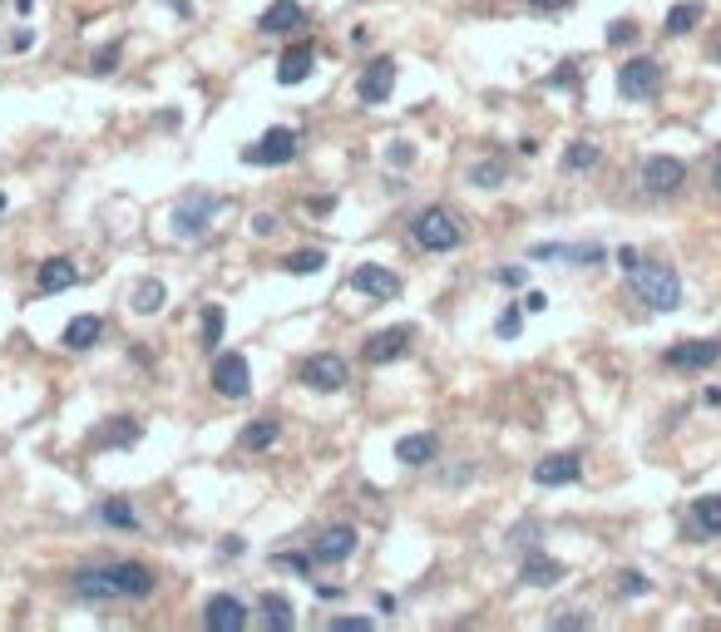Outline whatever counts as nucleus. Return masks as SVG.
Returning <instances> with one entry per match:
<instances>
[{
    "label": "nucleus",
    "mask_w": 721,
    "mask_h": 632,
    "mask_svg": "<svg viewBox=\"0 0 721 632\" xmlns=\"http://www.w3.org/2000/svg\"><path fill=\"white\" fill-rule=\"evenodd\" d=\"M687 529H692L697 539H717L721 534V494H702V499H692V509H687Z\"/></svg>",
    "instance_id": "obj_17"
},
{
    "label": "nucleus",
    "mask_w": 721,
    "mask_h": 632,
    "mask_svg": "<svg viewBox=\"0 0 721 632\" xmlns=\"http://www.w3.org/2000/svg\"><path fill=\"white\" fill-rule=\"evenodd\" d=\"M168 302V292H163V282H144L139 292H134V312L139 316H154Z\"/></svg>",
    "instance_id": "obj_30"
},
{
    "label": "nucleus",
    "mask_w": 721,
    "mask_h": 632,
    "mask_svg": "<svg viewBox=\"0 0 721 632\" xmlns=\"http://www.w3.org/2000/svg\"><path fill=\"white\" fill-rule=\"evenodd\" d=\"M262 618L277 623V628H292V623H297V613H292V603H287L282 593H267V598H262Z\"/></svg>",
    "instance_id": "obj_29"
},
{
    "label": "nucleus",
    "mask_w": 721,
    "mask_h": 632,
    "mask_svg": "<svg viewBox=\"0 0 721 632\" xmlns=\"http://www.w3.org/2000/svg\"><path fill=\"white\" fill-rule=\"evenodd\" d=\"M0 213H5V193H0Z\"/></svg>",
    "instance_id": "obj_50"
},
{
    "label": "nucleus",
    "mask_w": 721,
    "mask_h": 632,
    "mask_svg": "<svg viewBox=\"0 0 721 632\" xmlns=\"http://www.w3.org/2000/svg\"><path fill=\"white\" fill-rule=\"evenodd\" d=\"M391 163H396V168H410V163H415V149H410V144H396V149H391Z\"/></svg>",
    "instance_id": "obj_40"
},
{
    "label": "nucleus",
    "mask_w": 721,
    "mask_h": 632,
    "mask_svg": "<svg viewBox=\"0 0 721 632\" xmlns=\"http://www.w3.org/2000/svg\"><path fill=\"white\" fill-rule=\"evenodd\" d=\"M494 331H499L504 341H514V336L524 331V312H514V307H509V312H504L499 321H494Z\"/></svg>",
    "instance_id": "obj_33"
},
{
    "label": "nucleus",
    "mask_w": 721,
    "mask_h": 632,
    "mask_svg": "<svg viewBox=\"0 0 721 632\" xmlns=\"http://www.w3.org/2000/svg\"><path fill=\"white\" fill-rule=\"evenodd\" d=\"M662 361H667L672 371H707V366H717V361H721V336L677 341V346H667V351H662Z\"/></svg>",
    "instance_id": "obj_6"
},
{
    "label": "nucleus",
    "mask_w": 721,
    "mask_h": 632,
    "mask_svg": "<svg viewBox=\"0 0 721 632\" xmlns=\"http://www.w3.org/2000/svg\"><path fill=\"white\" fill-rule=\"evenodd\" d=\"M218 208H223V198H213V193H193V198H183V203L173 208V237H203Z\"/></svg>",
    "instance_id": "obj_4"
},
{
    "label": "nucleus",
    "mask_w": 721,
    "mask_h": 632,
    "mask_svg": "<svg viewBox=\"0 0 721 632\" xmlns=\"http://www.w3.org/2000/svg\"><path fill=\"white\" fill-rule=\"evenodd\" d=\"M549 84H554V89H573V84H578V65H573V60H568V65H559V70L549 75Z\"/></svg>",
    "instance_id": "obj_37"
},
{
    "label": "nucleus",
    "mask_w": 721,
    "mask_h": 632,
    "mask_svg": "<svg viewBox=\"0 0 721 632\" xmlns=\"http://www.w3.org/2000/svg\"><path fill=\"white\" fill-rule=\"evenodd\" d=\"M99 331H104V321H99L94 312H84L65 326V346H70V351H89V346L99 341Z\"/></svg>",
    "instance_id": "obj_22"
},
{
    "label": "nucleus",
    "mask_w": 721,
    "mask_h": 632,
    "mask_svg": "<svg viewBox=\"0 0 721 632\" xmlns=\"http://www.w3.org/2000/svg\"><path fill=\"white\" fill-rule=\"evenodd\" d=\"M346 361L336 356V351H321V356H312L307 366H302V381L312 386V391H341L346 386Z\"/></svg>",
    "instance_id": "obj_13"
},
{
    "label": "nucleus",
    "mask_w": 721,
    "mask_h": 632,
    "mask_svg": "<svg viewBox=\"0 0 721 632\" xmlns=\"http://www.w3.org/2000/svg\"><path fill=\"white\" fill-rule=\"evenodd\" d=\"M504 178V163H475L470 168V183H480V188H494Z\"/></svg>",
    "instance_id": "obj_32"
},
{
    "label": "nucleus",
    "mask_w": 721,
    "mask_h": 632,
    "mask_svg": "<svg viewBox=\"0 0 721 632\" xmlns=\"http://www.w3.org/2000/svg\"><path fill=\"white\" fill-rule=\"evenodd\" d=\"M99 519H104V524H114V529H139V519H134V504H129V499H104V504H99Z\"/></svg>",
    "instance_id": "obj_26"
},
{
    "label": "nucleus",
    "mask_w": 721,
    "mask_h": 632,
    "mask_svg": "<svg viewBox=\"0 0 721 632\" xmlns=\"http://www.w3.org/2000/svg\"><path fill=\"white\" fill-rule=\"evenodd\" d=\"M326 267V252L321 247H302V252H287L282 257V272H321Z\"/></svg>",
    "instance_id": "obj_28"
},
{
    "label": "nucleus",
    "mask_w": 721,
    "mask_h": 632,
    "mask_svg": "<svg viewBox=\"0 0 721 632\" xmlns=\"http://www.w3.org/2000/svg\"><path fill=\"white\" fill-rule=\"evenodd\" d=\"M351 287L366 292V297H381V302L401 297V277H396L391 267H381V262H361V267L351 272Z\"/></svg>",
    "instance_id": "obj_12"
},
{
    "label": "nucleus",
    "mask_w": 721,
    "mask_h": 632,
    "mask_svg": "<svg viewBox=\"0 0 721 632\" xmlns=\"http://www.w3.org/2000/svg\"><path fill=\"white\" fill-rule=\"evenodd\" d=\"M307 213H317V218H326V213H336V198H326V193H317V198H307Z\"/></svg>",
    "instance_id": "obj_39"
},
{
    "label": "nucleus",
    "mask_w": 721,
    "mask_h": 632,
    "mask_svg": "<svg viewBox=\"0 0 721 632\" xmlns=\"http://www.w3.org/2000/svg\"><path fill=\"white\" fill-rule=\"evenodd\" d=\"M312 65H317V50L312 45H292V50H282V60H277V84H302V79L312 75Z\"/></svg>",
    "instance_id": "obj_19"
},
{
    "label": "nucleus",
    "mask_w": 721,
    "mask_h": 632,
    "mask_svg": "<svg viewBox=\"0 0 721 632\" xmlns=\"http://www.w3.org/2000/svg\"><path fill=\"white\" fill-rule=\"evenodd\" d=\"M307 20V10H302V0H272L262 15H257V25L267 30V35H287V30H297Z\"/></svg>",
    "instance_id": "obj_18"
},
{
    "label": "nucleus",
    "mask_w": 721,
    "mask_h": 632,
    "mask_svg": "<svg viewBox=\"0 0 721 632\" xmlns=\"http://www.w3.org/2000/svg\"><path fill=\"white\" fill-rule=\"evenodd\" d=\"M356 544H361V539H356L351 524H326L317 534V544H312V558H317V563H346V558L356 553Z\"/></svg>",
    "instance_id": "obj_11"
},
{
    "label": "nucleus",
    "mask_w": 721,
    "mask_h": 632,
    "mask_svg": "<svg viewBox=\"0 0 721 632\" xmlns=\"http://www.w3.org/2000/svg\"><path fill=\"white\" fill-rule=\"evenodd\" d=\"M633 292H638V302L647 312H672V307H682V277L672 272V267H662V262H647L633 272Z\"/></svg>",
    "instance_id": "obj_2"
},
{
    "label": "nucleus",
    "mask_w": 721,
    "mask_h": 632,
    "mask_svg": "<svg viewBox=\"0 0 721 632\" xmlns=\"http://www.w3.org/2000/svg\"><path fill=\"white\" fill-rule=\"evenodd\" d=\"M697 25H702V5H697V0H682V5L667 10V35H687V30H697Z\"/></svg>",
    "instance_id": "obj_24"
},
{
    "label": "nucleus",
    "mask_w": 721,
    "mask_h": 632,
    "mask_svg": "<svg viewBox=\"0 0 721 632\" xmlns=\"http://www.w3.org/2000/svg\"><path fill=\"white\" fill-rule=\"evenodd\" d=\"M687 183V163L672 154H652L642 163V188L652 193V198H667V193H677Z\"/></svg>",
    "instance_id": "obj_7"
},
{
    "label": "nucleus",
    "mask_w": 721,
    "mask_h": 632,
    "mask_svg": "<svg viewBox=\"0 0 721 632\" xmlns=\"http://www.w3.org/2000/svg\"><path fill=\"white\" fill-rule=\"evenodd\" d=\"M519 578H524V583H534V588H554V583L563 578V563L544 558V553H524V568H519Z\"/></svg>",
    "instance_id": "obj_21"
},
{
    "label": "nucleus",
    "mask_w": 721,
    "mask_h": 632,
    "mask_svg": "<svg viewBox=\"0 0 721 632\" xmlns=\"http://www.w3.org/2000/svg\"><path fill=\"white\" fill-rule=\"evenodd\" d=\"M598 158H603V154H598V144L578 139V144H568V154H563V168H568V173H588Z\"/></svg>",
    "instance_id": "obj_27"
},
{
    "label": "nucleus",
    "mask_w": 721,
    "mask_h": 632,
    "mask_svg": "<svg viewBox=\"0 0 721 632\" xmlns=\"http://www.w3.org/2000/svg\"><path fill=\"white\" fill-rule=\"evenodd\" d=\"M119 55H124V50H119V40H114V45H104V50L94 55V75H104V70H114V65H119Z\"/></svg>",
    "instance_id": "obj_34"
},
{
    "label": "nucleus",
    "mask_w": 721,
    "mask_h": 632,
    "mask_svg": "<svg viewBox=\"0 0 721 632\" xmlns=\"http://www.w3.org/2000/svg\"><path fill=\"white\" fill-rule=\"evenodd\" d=\"M410 237H415L425 252H455V247L465 242L460 223L450 218V208H420L415 223H410Z\"/></svg>",
    "instance_id": "obj_3"
},
{
    "label": "nucleus",
    "mask_w": 721,
    "mask_h": 632,
    "mask_svg": "<svg viewBox=\"0 0 721 632\" xmlns=\"http://www.w3.org/2000/svg\"><path fill=\"white\" fill-rule=\"evenodd\" d=\"M529 5H534V10H568L573 0H529Z\"/></svg>",
    "instance_id": "obj_46"
},
{
    "label": "nucleus",
    "mask_w": 721,
    "mask_h": 632,
    "mask_svg": "<svg viewBox=\"0 0 721 632\" xmlns=\"http://www.w3.org/2000/svg\"><path fill=\"white\" fill-rule=\"evenodd\" d=\"M405 346H410V331H405V326H391V331H376V336H366L361 356H366L371 366H386V361H401Z\"/></svg>",
    "instance_id": "obj_15"
},
{
    "label": "nucleus",
    "mask_w": 721,
    "mask_h": 632,
    "mask_svg": "<svg viewBox=\"0 0 721 632\" xmlns=\"http://www.w3.org/2000/svg\"><path fill=\"white\" fill-rule=\"evenodd\" d=\"M717 60H721V50H717Z\"/></svg>",
    "instance_id": "obj_52"
},
{
    "label": "nucleus",
    "mask_w": 721,
    "mask_h": 632,
    "mask_svg": "<svg viewBox=\"0 0 721 632\" xmlns=\"http://www.w3.org/2000/svg\"><path fill=\"white\" fill-rule=\"evenodd\" d=\"M75 593L80 598H149L154 573L134 558H124L114 568H84V573H75Z\"/></svg>",
    "instance_id": "obj_1"
},
{
    "label": "nucleus",
    "mask_w": 721,
    "mask_h": 632,
    "mask_svg": "<svg viewBox=\"0 0 721 632\" xmlns=\"http://www.w3.org/2000/svg\"><path fill=\"white\" fill-rule=\"evenodd\" d=\"M282 563L297 568V573H307V578H312V568H317V558H307V553H282Z\"/></svg>",
    "instance_id": "obj_38"
},
{
    "label": "nucleus",
    "mask_w": 721,
    "mask_h": 632,
    "mask_svg": "<svg viewBox=\"0 0 721 632\" xmlns=\"http://www.w3.org/2000/svg\"><path fill=\"white\" fill-rule=\"evenodd\" d=\"M717 603H721V588H717Z\"/></svg>",
    "instance_id": "obj_51"
},
{
    "label": "nucleus",
    "mask_w": 721,
    "mask_h": 632,
    "mask_svg": "<svg viewBox=\"0 0 721 632\" xmlns=\"http://www.w3.org/2000/svg\"><path fill=\"white\" fill-rule=\"evenodd\" d=\"M583 623H588L583 613H563V618H559V628H583Z\"/></svg>",
    "instance_id": "obj_47"
},
{
    "label": "nucleus",
    "mask_w": 721,
    "mask_h": 632,
    "mask_svg": "<svg viewBox=\"0 0 721 632\" xmlns=\"http://www.w3.org/2000/svg\"><path fill=\"white\" fill-rule=\"evenodd\" d=\"M396 460L401 465H425V460H435V435H405V440H396Z\"/></svg>",
    "instance_id": "obj_23"
},
{
    "label": "nucleus",
    "mask_w": 721,
    "mask_h": 632,
    "mask_svg": "<svg viewBox=\"0 0 721 632\" xmlns=\"http://www.w3.org/2000/svg\"><path fill=\"white\" fill-rule=\"evenodd\" d=\"M252 233H277V218H272V213H257V218H252Z\"/></svg>",
    "instance_id": "obj_41"
},
{
    "label": "nucleus",
    "mask_w": 721,
    "mask_h": 632,
    "mask_svg": "<svg viewBox=\"0 0 721 632\" xmlns=\"http://www.w3.org/2000/svg\"><path fill=\"white\" fill-rule=\"evenodd\" d=\"M583 474V460L573 455V450H563V455H544L539 465H534V479L544 484V489H559V484H573Z\"/></svg>",
    "instance_id": "obj_16"
},
{
    "label": "nucleus",
    "mask_w": 721,
    "mask_h": 632,
    "mask_svg": "<svg viewBox=\"0 0 721 632\" xmlns=\"http://www.w3.org/2000/svg\"><path fill=\"white\" fill-rule=\"evenodd\" d=\"M242 158H247V163H257V168H282V163H292V158H297V134L277 124V129H267L257 144H247V149H242Z\"/></svg>",
    "instance_id": "obj_5"
},
{
    "label": "nucleus",
    "mask_w": 721,
    "mask_h": 632,
    "mask_svg": "<svg viewBox=\"0 0 721 632\" xmlns=\"http://www.w3.org/2000/svg\"><path fill=\"white\" fill-rule=\"evenodd\" d=\"M391 89H396V60H391V55H376V60L361 70L356 94H361V104H386Z\"/></svg>",
    "instance_id": "obj_10"
},
{
    "label": "nucleus",
    "mask_w": 721,
    "mask_h": 632,
    "mask_svg": "<svg viewBox=\"0 0 721 632\" xmlns=\"http://www.w3.org/2000/svg\"><path fill=\"white\" fill-rule=\"evenodd\" d=\"M80 282V272H75V262L70 257H45L40 262V292L50 297V292H65V287H75Z\"/></svg>",
    "instance_id": "obj_20"
},
{
    "label": "nucleus",
    "mask_w": 721,
    "mask_h": 632,
    "mask_svg": "<svg viewBox=\"0 0 721 632\" xmlns=\"http://www.w3.org/2000/svg\"><path fill=\"white\" fill-rule=\"evenodd\" d=\"M657 84H662V65L657 60H628L623 70H618V94L623 99H652L657 94Z\"/></svg>",
    "instance_id": "obj_9"
},
{
    "label": "nucleus",
    "mask_w": 721,
    "mask_h": 632,
    "mask_svg": "<svg viewBox=\"0 0 721 632\" xmlns=\"http://www.w3.org/2000/svg\"><path fill=\"white\" fill-rule=\"evenodd\" d=\"M618 262H623V272H638V267H642L638 247H623V252H618Z\"/></svg>",
    "instance_id": "obj_43"
},
{
    "label": "nucleus",
    "mask_w": 721,
    "mask_h": 632,
    "mask_svg": "<svg viewBox=\"0 0 721 632\" xmlns=\"http://www.w3.org/2000/svg\"><path fill=\"white\" fill-rule=\"evenodd\" d=\"M277 435H282V430H277V420H252V425L242 430V445H247V450H272V445H277Z\"/></svg>",
    "instance_id": "obj_25"
},
{
    "label": "nucleus",
    "mask_w": 721,
    "mask_h": 632,
    "mask_svg": "<svg viewBox=\"0 0 721 632\" xmlns=\"http://www.w3.org/2000/svg\"><path fill=\"white\" fill-rule=\"evenodd\" d=\"M223 326H228V312H223L218 302H208V307H203V346H218V341H223Z\"/></svg>",
    "instance_id": "obj_31"
},
{
    "label": "nucleus",
    "mask_w": 721,
    "mask_h": 632,
    "mask_svg": "<svg viewBox=\"0 0 721 632\" xmlns=\"http://www.w3.org/2000/svg\"><path fill=\"white\" fill-rule=\"evenodd\" d=\"M30 45H35V35H30V30H20V35H10V50H20V55H25Z\"/></svg>",
    "instance_id": "obj_44"
},
{
    "label": "nucleus",
    "mask_w": 721,
    "mask_h": 632,
    "mask_svg": "<svg viewBox=\"0 0 721 632\" xmlns=\"http://www.w3.org/2000/svg\"><path fill=\"white\" fill-rule=\"evenodd\" d=\"M712 183H717V193H721V158H717V173H712Z\"/></svg>",
    "instance_id": "obj_49"
},
{
    "label": "nucleus",
    "mask_w": 721,
    "mask_h": 632,
    "mask_svg": "<svg viewBox=\"0 0 721 632\" xmlns=\"http://www.w3.org/2000/svg\"><path fill=\"white\" fill-rule=\"evenodd\" d=\"M371 618H336V632H366Z\"/></svg>",
    "instance_id": "obj_42"
},
{
    "label": "nucleus",
    "mask_w": 721,
    "mask_h": 632,
    "mask_svg": "<svg viewBox=\"0 0 721 632\" xmlns=\"http://www.w3.org/2000/svg\"><path fill=\"white\" fill-rule=\"evenodd\" d=\"M213 391L228 395V400H242V395H252V366H247V356H242V351H228V356H218V366H213Z\"/></svg>",
    "instance_id": "obj_8"
},
{
    "label": "nucleus",
    "mask_w": 721,
    "mask_h": 632,
    "mask_svg": "<svg viewBox=\"0 0 721 632\" xmlns=\"http://www.w3.org/2000/svg\"><path fill=\"white\" fill-rule=\"evenodd\" d=\"M203 628L208 632H242L247 628V608H242V598H233V593L208 598V608H203Z\"/></svg>",
    "instance_id": "obj_14"
},
{
    "label": "nucleus",
    "mask_w": 721,
    "mask_h": 632,
    "mask_svg": "<svg viewBox=\"0 0 721 632\" xmlns=\"http://www.w3.org/2000/svg\"><path fill=\"white\" fill-rule=\"evenodd\" d=\"M618 588H623V598H642V593H647V578H642V573H623Z\"/></svg>",
    "instance_id": "obj_36"
},
{
    "label": "nucleus",
    "mask_w": 721,
    "mask_h": 632,
    "mask_svg": "<svg viewBox=\"0 0 721 632\" xmlns=\"http://www.w3.org/2000/svg\"><path fill=\"white\" fill-rule=\"evenodd\" d=\"M15 10H20V15H30V10H35V0H15Z\"/></svg>",
    "instance_id": "obj_48"
},
{
    "label": "nucleus",
    "mask_w": 721,
    "mask_h": 632,
    "mask_svg": "<svg viewBox=\"0 0 721 632\" xmlns=\"http://www.w3.org/2000/svg\"><path fill=\"white\" fill-rule=\"evenodd\" d=\"M638 35V25L633 20H618V25H608V45H628Z\"/></svg>",
    "instance_id": "obj_35"
},
{
    "label": "nucleus",
    "mask_w": 721,
    "mask_h": 632,
    "mask_svg": "<svg viewBox=\"0 0 721 632\" xmlns=\"http://www.w3.org/2000/svg\"><path fill=\"white\" fill-rule=\"evenodd\" d=\"M499 282H504V287H519V282H524V272H519V267H504V272H499Z\"/></svg>",
    "instance_id": "obj_45"
}]
</instances>
